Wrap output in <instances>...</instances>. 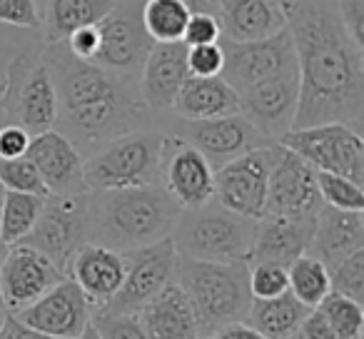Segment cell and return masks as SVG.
I'll use <instances>...</instances> for the list:
<instances>
[{"instance_id": "obj_3", "label": "cell", "mask_w": 364, "mask_h": 339, "mask_svg": "<svg viewBox=\"0 0 364 339\" xmlns=\"http://www.w3.org/2000/svg\"><path fill=\"white\" fill-rule=\"evenodd\" d=\"M175 279L198 319L200 339L210 337L225 324L245 322L252 304L250 262H203L177 254Z\"/></svg>"}, {"instance_id": "obj_30", "label": "cell", "mask_w": 364, "mask_h": 339, "mask_svg": "<svg viewBox=\"0 0 364 339\" xmlns=\"http://www.w3.org/2000/svg\"><path fill=\"white\" fill-rule=\"evenodd\" d=\"M287 289L294 294V299L304 304L307 309H314L329 292V269L312 254H299L287 267Z\"/></svg>"}, {"instance_id": "obj_48", "label": "cell", "mask_w": 364, "mask_h": 339, "mask_svg": "<svg viewBox=\"0 0 364 339\" xmlns=\"http://www.w3.org/2000/svg\"><path fill=\"white\" fill-rule=\"evenodd\" d=\"M190 8V13H215V6L210 0H180Z\"/></svg>"}, {"instance_id": "obj_40", "label": "cell", "mask_w": 364, "mask_h": 339, "mask_svg": "<svg viewBox=\"0 0 364 339\" xmlns=\"http://www.w3.org/2000/svg\"><path fill=\"white\" fill-rule=\"evenodd\" d=\"M188 72L195 77H215L223 72V48L218 43L188 48Z\"/></svg>"}, {"instance_id": "obj_31", "label": "cell", "mask_w": 364, "mask_h": 339, "mask_svg": "<svg viewBox=\"0 0 364 339\" xmlns=\"http://www.w3.org/2000/svg\"><path fill=\"white\" fill-rule=\"evenodd\" d=\"M190 8L180 0H145L142 26L152 43H182V33L190 21Z\"/></svg>"}, {"instance_id": "obj_9", "label": "cell", "mask_w": 364, "mask_h": 339, "mask_svg": "<svg viewBox=\"0 0 364 339\" xmlns=\"http://www.w3.org/2000/svg\"><path fill=\"white\" fill-rule=\"evenodd\" d=\"M155 122L165 132H172L188 145H193L198 152H203V157L210 162L213 170L237 160L245 152L257 150V147L272 142L264 135H259L240 112L213 117V120H180L170 112H162V115H157Z\"/></svg>"}, {"instance_id": "obj_53", "label": "cell", "mask_w": 364, "mask_h": 339, "mask_svg": "<svg viewBox=\"0 0 364 339\" xmlns=\"http://www.w3.org/2000/svg\"><path fill=\"white\" fill-rule=\"evenodd\" d=\"M292 339H299V337H292Z\"/></svg>"}, {"instance_id": "obj_12", "label": "cell", "mask_w": 364, "mask_h": 339, "mask_svg": "<svg viewBox=\"0 0 364 339\" xmlns=\"http://www.w3.org/2000/svg\"><path fill=\"white\" fill-rule=\"evenodd\" d=\"M220 48H223V72H220V77L237 95L255 82H262L267 77L297 68V55H294V45L287 28L269 38H262V41L237 43L220 38Z\"/></svg>"}, {"instance_id": "obj_36", "label": "cell", "mask_w": 364, "mask_h": 339, "mask_svg": "<svg viewBox=\"0 0 364 339\" xmlns=\"http://www.w3.org/2000/svg\"><path fill=\"white\" fill-rule=\"evenodd\" d=\"M329 284L332 292L364 304V247L329 269Z\"/></svg>"}, {"instance_id": "obj_22", "label": "cell", "mask_w": 364, "mask_h": 339, "mask_svg": "<svg viewBox=\"0 0 364 339\" xmlns=\"http://www.w3.org/2000/svg\"><path fill=\"white\" fill-rule=\"evenodd\" d=\"M364 247V212L337 210L324 205L314 222L307 254L317 257L327 269Z\"/></svg>"}, {"instance_id": "obj_52", "label": "cell", "mask_w": 364, "mask_h": 339, "mask_svg": "<svg viewBox=\"0 0 364 339\" xmlns=\"http://www.w3.org/2000/svg\"><path fill=\"white\" fill-rule=\"evenodd\" d=\"M210 3H213V6H215V3H218V0H210Z\"/></svg>"}, {"instance_id": "obj_18", "label": "cell", "mask_w": 364, "mask_h": 339, "mask_svg": "<svg viewBox=\"0 0 364 339\" xmlns=\"http://www.w3.org/2000/svg\"><path fill=\"white\" fill-rule=\"evenodd\" d=\"M160 185L182 210L200 208L215 195V170L193 145L165 132Z\"/></svg>"}, {"instance_id": "obj_50", "label": "cell", "mask_w": 364, "mask_h": 339, "mask_svg": "<svg viewBox=\"0 0 364 339\" xmlns=\"http://www.w3.org/2000/svg\"><path fill=\"white\" fill-rule=\"evenodd\" d=\"M0 193H3V190H0ZM6 244H3V240H0V259H3V254H6Z\"/></svg>"}, {"instance_id": "obj_42", "label": "cell", "mask_w": 364, "mask_h": 339, "mask_svg": "<svg viewBox=\"0 0 364 339\" xmlns=\"http://www.w3.org/2000/svg\"><path fill=\"white\" fill-rule=\"evenodd\" d=\"M28 145H31V135L21 125L8 122V125L0 127V160L23 157L28 152Z\"/></svg>"}, {"instance_id": "obj_35", "label": "cell", "mask_w": 364, "mask_h": 339, "mask_svg": "<svg viewBox=\"0 0 364 339\" xmlns=\"http://www.w3.org/2000/svg\"><path fill=\"white\" fill-rule=\"evenodd\" d=\"M0 190L48 198V190L43 185L41 175H38L36 165L26 155L16 157V160H0Z\"/></svg>"}, {"instance_id": "obj_2", "label": "cell", "mask_w": 364, "mask_h": 339, "mask_svg": "<svg viewBox=\"0 0 364 339\" xmlns=\"http://www.w3.org/2000/svg\"><path fill=\"white\" fill-rule=\"evenodd\" d=\"M180 212L162 185L87 190V242L130 252L170 237Z\"/></svg>"}, {"instance_id": "obj_10", "label": "cell", "mask_w": 364, "mask_h": 339, "mask_svg": "<svg viewBox=\"0 0 364 339\" xmlns=\"http://www.w3.org/2000/svg\"><path fill=\"white\" fill-rule=\"evenodd\" d=\"M43 63L53 77L58 95V115L85 107L90 102L105 100V97L130 87V82L117 80L92 60H80L68 50L65 41L46 43L43 48Z\"/></svg>"}, {"instance_id": "obj_49", "label": "cell", "mask_w": 364, "mask_h": 339, "mask_svg": "<svg viewBox=\"0 0 364 339\" xmlns=\"http://www.w3.org/2000/svg\"><path fill=\"white\" fill-rule=\"evenodd\" d=\"M77 339H100V337H97V332H95V329H92V324H90V327H87L85 332H82Z\"/></svg>"}, {"instance_id": "obj_5", "label": "cell", "mask_w": 364, "mask_h": 339, "mask_svg": "<svg viewBox=\"0 0 364 339\" xmlns=\"http://www.w3.org/2000/svg\"><path fill=\"white\" fill-rule=\"evenodd\" d=\"M165 130L150 125L125 132L82 157V178L87 190H120L160 185Z\"/></svg>"}, {"instance_id": "obj_7", "label": "cell", "mask_w": 364, "mask_h": 339, "mask_svg": "<svg viewBox=\"0 0 364 339\" xmlns=\"http://www.w3.org/2000/svg\"><path fill=\"white\" fill-rule=\"evenodd\" d=\"M145 0H117L115 8L97 23L100 48L92 63L115 75L117 80L137 85L152 41L142 26Z\"/></svg>"}, {"instance_id": "obj_19", "label": "cell", "mask_w": 364, "mask_h": 339, "mask_svg": "<svg viewBox=\"0 0 364 339\" xmlns=\"http://www.w3.org/2000/svg\"><path fill=\"white\" fill-rule=\"evenodd\" d=\"M26 157L36 165L48 195L87 193L85 178H82V155L55 127L31 135Z\"/></svg>"}, {"instance_id": "obj_24", "label": "cell", "mask_w": 364, "mask_h": 339, "mask_svg": "<svg viewBox=\"0 0 364 339\" xmlns=\"http://www.w3.org/2000/svg\"><path fill=\"white\" fill-rule=\"evenodd\" d=\"M137 314H140L150 339H200L193 304L175 277Z\"/></svg>"}, {"instance_id": "obj_20", "label": "cell", "mask_w": 364, "mask_h": 339, "mask_svg": "<svg viewBox=\"0 0 364 339\" xmlns=\"http://www.w3.org/2000/svg\"><path fill=\"white\" fill-rule=\"evenodd\" d=\"M188 77L185 43H152L137 80V95L152 115H162V112H170L175 95Z\"/></svg>"}, {"instance_id": "obj_32", "label": "cell", "mask_w": 364, "mask_h": 339, "mask_svg": "<svg viewBox=\"0 0 364 339\" xmlns=\"http://www.w3.org/2000/svg\"><path fill=\"white\" fill-rule=\"evenodd\" d=\"M314 312L334 329L342 339H364V309L359 302L342 297L337 292H329L322 302L314 307Z\"/></svg>"}, {"instance_id": "obj_43", "label": "cell", "mask_w": 364, "mask_h": 339, "mask_svg": "<svg viewBox=\"0 0 364 339\" xmlns=\"http://www.w3.org/2000/svg\"><path fill=\"white\" fill-rule=\"evenodd\" d=\"M332 6L354 41L364 45V0H332Z\"/></svg>"}, {"instance_id": "obj_14", "label": "cell", "mask_w": 364, "mask_h": 339, "mask_svg": "<svg viewBox=\"0 0 364 339\" xmlns=\"http://www.w3.org/2000/svg\"><path fill=\"white\" fill-rule=\"evenodd\" d=\"M122 257H125L122 287L102 309H107V312H140L175 277L177 249L172 244V237H165L160 242L122 252Z\"/></svg>"}, {"instance_id": "obj_11", "label": "cell", "mask_w": 364, "mask_h": 339, "mask_svg": "<svg viewBox=\"0 0 364 339\" xmlns=\"http://www.w3.org/2000/svg\"><path fill=\"white\" fill-rule=\"evenodd\" d=\"M279 142H269L257 150L245 152L242 157L215 170V195L223 208L250 220H259L267 205L269 173L277 160Z\"/></svg>"}, {"instance_id": "obj_47", "label": "cell", "mask_w": 364, "mask_h": 339, "mask_svg": "<svg viewBox=\"0 0 364 339\" xmlns=\"http://www.w3.org/2000/svg\"><path fill=\"white\" fill-rule=\"evenodd\" d=\"M205 339H267V337H262L247 322H235V324H225V327H220L218 332H213Z\"/></svg>"}, {"instance_id": "obj_23", "label": "cell", "mask_w": 364, "mask_h": 339, "mask_svg": "<svg viewBox=\"0 0 364 339\" xmlns=\"http://www.w3.org/2000/svg\"><path fill=\"white\" fill-rule=\"evenodd\" d=\"M215 18L228 41H262L284 31V13L279 0H218Z\"/></svg>"}, {"instance_id": "obj_13", "label": "cell", "mask_w": 364, "mask_h": 339, "mask_svg": "<svg viewBox=\"0 0 364 339\" xmlns=\"http://www.w3.org/2000/svg\"><path fill=\"white\" fill-rule=\"evenodd\" d=\"M324 203L317 188V170L279 145L277 160L269 173L264 215L314 225Z\"/></svg>"}, {"instance_id": "obj_34", "label": "cell", "mask_w": 364, "mask_h": 339, "mask_svg": "<svg viewBox=\"0 0 364 339\" xmlns=\"http://www.w3.org/2000/svg\"><path fill=\"white\" fill-rule=\"evenodd\" d=\"M317 188L322 195V203L337 210H354L364 212V193L362 185L332 173H317Z\"/></svg>"}, {"instance_id": "obj_29", "label": "cell", "mask_w": 364, "mask_h": 339, "mask_svg": "<svg viewBox=\"0 0 364 339\" xmlns=\"http://www.w3.org/2000/svg\"><path fill=\"white\" fill-rule=\"evenodd\" d=\"M43 200L46 198L28 193H13V190L0 193V240H3L6 247L18 244L31 232L38 215H41Z\"/></svg>"}, {"instance_id": "obj_21", "label": "cell", "mask_w": 364, "mask_h": 339, "mask_svg": "<svg viewBox=\"0 0 364 339\" xmlns=\"http://www.w3.org/2000/svg\"><path fill=\"white\" fill-rule=\"evenodd\" d=\"M68 277L90 299L92 309H102L122 287L125 257H122V252L107 249L102 244L85 242L73 257Z\"/></svg>"}, {"instance_id": "obj_1", "label": "cell", "mask_w": 364, "mask_h": 339, "mask_svg": "<svg viewBox=\"0 0 364 339\" xmlns=\"http://www.w3.org/2000/svg\"><path fill=\"white\" fill-rule=\"evenodd\" d=\"M297 55L299 105L292 130L339 122L362 132L364 45L332 0H279Z\"/></svg>"}, {"instance_id": "obj_45", "label": "cell", "mask_w": 364, "mask_h": 339, "mask_svg": "<svg viewBox=\"0 0 364 339\" xmlns=\"http://www.w3.org/2000/svg\"><path fill=\"white\" fill-rule=\"evenodd\" d=\"M297 337L299 339H342L332 327H329L327 322H324L322 317H319L317 312H314V309L307 314V317H304V322H302V327H299Z\"/></svg>"}, {"instance_id": "obj_37", "label": "cell", "mask_w": 364, "mask_h": 339, "mask_svg": "<svg viewBox=\"0 0 364 339\" xmlns=\"http://www.w3.org/2000/svg\"><path fill=\"white\" fill-rule=\"evenodd\" d=\"M41 36L38 31H16V28L0 26V127L8 125V112H6V90H8V70H11V60L21 48L33 43Z\"/></svg>"}, {"instance_id": "obj_4", "label": "cell", "mask_w": 364, "mask_h": 339, "mask_svg": "<svg viewBox=\"0 0 364 339\" xmlns=\"http://www.w3.org/2000/svg\"><path fill=\"white\" fill-rule=\"evenodd\" d=\"M255 222L257 220L242 217L213 198L200 208L182 210L170 237L180 257L203 262H247Z\"/></svg>"}, {"instance_id": "obj_8", "label": "cell", "mask_w": 364, "mask_h": 339, "mask_svg": "<svg viewBox=\"0 0 364 339\" xmlns=\"http://www.w3.org/2000/svg\"><path fill=\"white\" fill-rule=\"evenodd\" d=\"M21 242L46 254L68 274L75 252L87 242V193L48 195L36 225Z\"/></svg>"}, {"instance_id": "obj_25", "label": "cell", "mask_w": 364, "mask_h": 339, "mask_svg": "<svg viewBox=\"0 0 364 339\" xmlns=\"http://www.w3.org/2000/svg\"><path fill=\"white\" fill-rule=\"evenodd\" d=\"M312 230L314 225L292 222V220L274 217V215H262L255 222L252 249H250L247 262H277L289 267L299 254L307 252Z\"/></svg>"}, {"instance_id": "obj_51", "label": "cell", "mask_w": 364, "mask_h": 339, "mask_svg": "<svg viewBox=\"0 0 364 339\" xmlns=\"http://www.w3.org/2000/svg\"><path fill=\"white\" fill-rule=\"evenodd\" d=\"M3 322H6V314L0 312V329H3Z\"/></svg>"}, {"instance_id": "obj_33", "label": "cell", "mask_w": 364, "mask_h": 339, "mask_svg": "<svg viewBox=\"0 0 364 339\" xmlns=\"http://www.w3.org/2000/svg\"><path fill=\"white\" fill-rule=\"evenodd\" d=\"M100 339H150L137 312H107L95 309L90 319Z\"/></svg>"}, {"instance_id": "obj_46", "label": "cell", "mask_w": 364, "mask_h": 339, "mask_svg": "<svg viewBox=\"0 0 364 339\" xmlns=\"http://www.w3.org/2000/svg\"><path fill=\"white\" fill-rule=\"evenodd\" d=\"M0 339H58V337L38 332V329L28 327V324L18 322L16 317L6 314V322H3V329H0Z\"/></svg>"}, {"instance_id": "obj_6", "label": "cell", "mask_w": 364, "mask_h": 339, "mask_svg": "<svg viewBox=\"0 0 364 339\" xmlns=\"http://www.w3.org/2000/svg\"><path fill=\"white\" fill-rule=\"evenodd\" d=\"M279 145L287 147L317 173H332L364 185V137L359 130L339 122L299 127L279 137Z\"/></svg>"}, {"instance_id": "obj_15", "label": "cell", "mask_w": 364, "mask_h": 339, "mask_svg": "<svg viewBox=\"0 0 364 339\" xmlns=\"http://www.w3.org/2000/svg\"><path fill=\"white\" fill-rule=\"evenodd\" d=\"M299 105L297 68L279 72L262 82H255L240 92V115L267 140L279 142L284 132L292 130Z\"/></svg>"}, {"instance_id": "obj_38", "label": "cell", "mask_w": 364, "mask_h": 339, "mask_svg": "<svg viewBox=\"0 0 364 339\" xmlns=\"http://www.w3.org/2000/svg\"><path fill=\"white\" fill-rule=\"evenodd\" d=\"M250 292L252 299H269L287 292V267L277 262L250 264Z\"/></svg>"}, {"instance_id": "obj_41", "label": "cell", "mask_w": 364, "mask_h": 339, "mask_svg": "<svg viewBox=\"0 0 364 339\" xmlns=\"http://www.w3.org/2000/svg\"><path fill=\"white\" fill-rule=\"evenodd\" d=\"M220 38H223V31H220L215 13H193L185 26V33H182V43L188 48L210 45V43H218Z\"/></svg>"}, {"instance_id": "obj_16", "label": "cell", "mask_w": 364, "mask_h": 339, "mask_svg": "<svg viewBox=\"0 0 364 339\" xmlns=\"http://www.w3.org/2000/svg\"><path fill=\"white\" fill-rule=\"evenodd\" d=\"M63 277L68 274L38 249L23 242L11 244L0 259V309H6V314H18Z\"/></svg>"}, {"instance_id": "obj_17", "label": "cell", "mask_w": 364, "mask_h": 339, "mask_svg": "<svg viewBox=\"0 0 364 339\" xmlns=\"http://www.w3.org/2000/svg\"><path fill=\"white\" fill-rule=\"evenodd\" d=\"M92 304L82 294V289L70 277H63L58 284H53L43 297H38L33 304L21 309L18 314H11L18 322L28 327L46 332L58 339H77L92 319Z\"/></svg>"}, {"instance_id": "obj_26", "label": "cell", "mask_w": 364, "mask_h": 339, "mask_svg": "<svg viewBox=\"0 0 364 339\" xmlns=\"http://www.w3.org/2000/svg\"><path fill=\"white\" fill-rule=\"evenodd\" d=\"M235 112H240V95L220 75H190L182 82L170 107V115L180 120H213V117L235 115Z\"/></svg>"}, {"instance_id": "obj_28", "label": "cell", "mask_w": 364, "mask_h": 339, "mask_svg": "<svg viewBox=\"0 0 364 339\" xmlns=\"http://www.w3.org/2000/svg\"><path fill=\"white\" fill-rule=\"evenodd\" d=\"M309 312L312 309H307L299 299H294V294L287 289L279 297L252 299L245 322L267 339H292L297 337L299 327Z\"/></svg>"}, {"instance_id": "obj_44", "label": "cell", "mask_w": 364, "mask_h": 339, "mask_svg": "<svg viewBox=\"0 0 364 339\" xmlns=\"http://www.w3.org/2000/svg\"><path fill=\"white\" fill-rule=\"evenodd\" d=\"M65 45L68 50L73 53L75 58L80 60H92L100 48V33H97V26H85V28H77L75 33L65 38Z\"/></svg>"}, {"instance_id": "obj_39", "label": "cell", "mask_w": 364, "mask_h": 339, "mask_svg": "<svg viewBox=\"0 0 364 339\" xmlns=\"http://www.w3.org/2000/svg\"><path fill=\"white\" fill-rule=\"evenodd\" d=\"M0 26L41 33L43 13L38 0H0Z\"/></svg>"}, {"instance_id": "obj_27", "label": "cell", "mask_w": 364, "mask_h": 339, "mask_svg": "<svg viewBox=\"0 0 364 339\" xmlns=\"http://www.w3.org/2000/svg\"><path fill=\"white\" fill-rule=\"evenodd\" d=\"M117 0H46L41 36L46 43L65 41L85 26H97L115 8Z\"/></svg>"}]
</instances>
